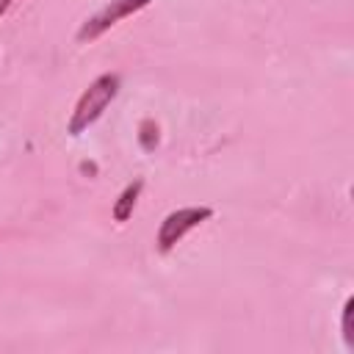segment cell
Returning <instances> with one entry per match:
<instances>
[{
    "instance_id": "6",
    "label": "cell",
    "mask_w": 354,
    "mask_h": 354,
    "mask_svg": "<svg viewBox=\"0 0 354 354\" xmlns=\"http://www.w3.org/2000/svg\"><path fill=\"white\" fill-rule=\"evenodd\" d=\"M138 141H141V147H144L147 152H152V149L158 147V124H155L152 119H144V122H141V127H138Z\"/></svg>"
},
{
    "instance_id": "5",
    "label": "cell",
    "mask_w": 354,
    "mask_h": 354,
    "mask_svg": "<svg viewBox=\"0 0 354 354\" xmlns=\"http://www.w3.org/2000/svg\"><path fill=\"white\" fill-rule=\"evenodd\" d=\"M343 340L354 351V299L348 296L343 304Z\"/></svg>"
},
{
    "instance_id": "4",
    "label": "cell",
    "mask_w": 354,
    "mask_h": 354,
    "mask_svg": "<svg viewBox=\"0 0 354 354\" xmlns=\"http://www.w3.org/2000/svg\"><path fill=\"white\" fill-rule=\"evenodd\" d=\"M141 188H144V180L138 177V180L127 183V185L122 188V194L116 196V202H113V218H116L119 224L133 216V207H136V202H138V196H141Z\"/></svg>"
},
{
    "instance_id": "3",
    "label": "cell",
    "mask_w": 354,
    "mask_h": 354,
    "mask_svg": "<svg viewBox=\"0 0 354 354\" xmlns=\"http://www.w3.org/2000/svg\"><path fill=\"white\" fill-rule=\"evenodd\" d=\"M152 0H111L108 6H102L94 17H88L83 25H80V30H77V41H94V39H100L108 28H113L119 19H124V17H130V14H136V11H141V8H147Z\"/></svg>"
},
{
    "instance_id": "7",
    "label": "cell",
    "mask_w": 354,
    "mask_h": 354,
    "mask_svg": "<svg viewBox=\"0 0 354 354\" xmlns=\"http://www.w3.org/2000/svg\"><path fill=\"white\" fill-rule=\"evenodd\" d=\"M11 3H14V0H0V17H3V14L11 8Z\"/></svg>"
},
{
    "instance_id": "2",
    "label": "cell",
    "mask_w": 354,
    "mask_h": 354,
    "mask_svg": "<svg viewBox=\"0 0 354 354\" xmlns=\"http://www.w3.org/2000/svg\"><path fill=\"white\" fill-rule=\"evenodd\" d=\"M213 216V207L210 205H188V207H177L171 210L163 221H160V230H158V252L160 254H169L194 227H199L202 221H207Z\"/></svg>"
},
{
    "instance_id": "1",
    "label": "cell",
    "mask_w": 354,
    "mask_h": 354,
    "mask_svg": "<svg viewBox=\"0 0 354 354\" xmlns=\"http://www.w3.org/2000/svg\"><path fill=\"white\" fill-rule=\"evenodd\" d=\"M119 86H122V80H119L116 72H105V75L94 77V80L88 83V88L77 97L75 111H72V116H69V122H66V133H69V136L86 133V130L105 113V108L113 102V97L119 94Z\"/></svg>"
}]
</instances>
